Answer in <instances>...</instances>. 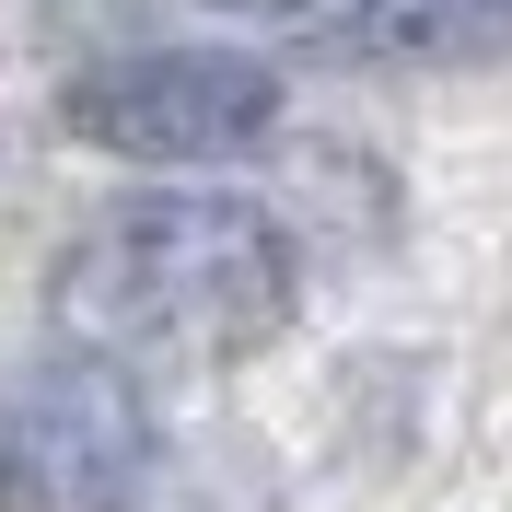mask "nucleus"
<instances>
[{
    "label": "nucleus",
    "mask_w": 512,
    "mask_h": 512,
    "mask_svg": "<svg viewBox=\"0 0 512 512\" xmlns=\"http://www.w3.org/2000/svg\"><path fill=\"white\" fill-rule=\"evenodd\" d=\"M59 326L70 350L117 361H245L291 326V245L268 210L210 187H163L105 210L59 256Z\"/></svg>",
    "instance_id": "nucleus-1"
},
{
    "label": "nucleus",
    "mask_w": 512,
    "mask_h": 512,
    "mask_svg": "<svg viewBox=\"0 0 512 512\" xmlns=\"http://www.w3.org/2000/svg\"><path fill=\"white\" fill-rule=\"evenodd\" d=\"M152 396L94 350L0 373V512H117L152 478Z\"/></svg>",
    "instance_id": "nucleus-2"
},
{
    "label": "nucleus",
    "mask_w": 512,
    "mask_h": 512,
    "mask_svg": "<svg viewBox=\"0 0 512 512\" xmlns=\"http://www.w3.org/2000/svg\"><path fill=\"white\" fill-rule=\"evenodd\" d=\"M59 117L94 152H128V163H222V152H256L268 140L280 70L233 59V47H140V59L82 70Z\"/></svg>",
    "instance_id": "nucleus-3"
},
{
    "label": "nucleus",
    "mask_w": 512,
    "mask_h": 512,
    "mask_svg": "<svg viewBox=\"0 0 512 512\" xmlns=\"http://www.w3.org/2000/svg\"><path fill=\"white\" fill-rule=\"evenodd\" d=\"M361 47L408 70H478L512 59V0H361Z\"/></svg>",
    "instance_id": "nucleus-4"
},
{
    "label": "nucleus",
    "mask_w": 512,
    "mask_h": 512,
    "mask_svg": "<svg viewBox=\"0 0 512 512\" xmlns=\"http://www.w3.org/2000/svg\"><path fill=\"white\" fill-rule=\"evenodd\" d=\"M210 12H303V0H210Z\"/></svg>",
    "instance_id": "nucleus-5"
}]
</instances>
